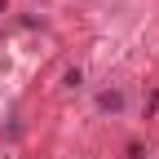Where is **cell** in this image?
<instances>
[{
    "label": "cell",
    "mask_w": 159,
    "mask_h": 159,
    "mask_svg": "<svg viewBox=\"0 0 159 159\" xmlns=\"http://www.w3.org/2000/svg\"><path fill=\"white\" fill-rule=\"evenodd\" d=\"M119 106H124L119 93H102V111H119Z\"/></svg>",
    "instance_id": "1"
}]
</instances>
